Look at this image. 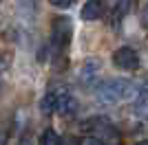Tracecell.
Masks as SVG:
<instances>
[{"mask_svg":"<svg viewBox=\"0 0 148 145\" xmlns=\"http://www.w3.org/2000/svg\"><path fill=\"white\" fill-rule=\"evenodd\" d=\"M133 95H135V84L128 79H106L95 88V99L99 103H106V106L128 99Z\"/></svg>","mask_w":148,"mask_h":145,"instance_id":"obj_1","label":"cell"},{"mask_svg":"<svg viewBox=\"0 0 148 145\" xmlns=\"http://www.w3.org/2000/svg\"><path fill=\"white\" fill-rule=\"evenodd\" d=\"M71 33H73V26L69 22V18L58 16L51 24V42H53V48H56V55L62 53V48H66V44L71 42Z\"/></svg>","mask_w":148,"mask_h":145,"instance_id":"obj_2","label":"cell"},{"mask_svg":"<svg viewBox=\"0 0 148 145\" xmlns=\"http://www.w3.org/2000/svg\"><path fill=\"white\" fill-rule=\"evenodd\" d=\"M113 64L119 70H137L139 68V55L130 46H119L113 51Z\"/></svg>","mask_w":148,"mask_h":145,"instance_id":"obj_3","label":"cell"},{"mask_svg":"<svg viewBox=\"0 0 148 145\" xmlns=\"http://www.w3.org/2000/svg\"><path fill=\"white\" fill-rule=\"evenodd\" d=\"M99 70H102L99 60H86V62H84V66H82V70H80V81L84 86L95 84L97 77H99Z\"/></svg>","mask_w":148,"mask_h":145,"instance_id":"obj_4","label":"cell"},{"mask_svg":"<svg viewBox=\"0 0 148 145\" xmlns=\"http://www.w3.org/2000/svg\"><path fill=\"white\" fill-rule=\"evenodd\" d=\"M56 112H60L62 117H73L75 112H77V101H75V97H71L69 92L58 95V99H56Z\"/></svg>","mask_w":148,"mask_h":145,"instance_id":"obj_5","label":"cell"},{"mask_svg":"<svg viewBox=\"0 0 148 145\" xmlns=\"http://www.w3.org/2000/svg\"><path fill=\"white\" fill-rule=\"evenodd\" d=\"M104 16V2L102 0H86L84 7H82V20L93 22V20H99Z\"/></svg>","mask_w":148,"mask_h":145,"instance_id":"obj_6","label":"cell"},{"mask_svg":"<svg viewBox=\"0 0 148 145\" xmlns=\"http://www.w3.org/2000/svg\"><path fill=\"white\" fill-rule=\"evenodd\" d=\"M56 99H58V92L56 90H49L47 95L42 97V101H40V112H42L44 117L56 112Z\"/></svg>","mask_w":148,"mask_h":145,"instance_id":"obj_7","label":"cell"},{"mask_svg":"<svg viewBox=\"0 0 148 145\" xmlns=\"http://www.w3.org/2000/svg\"><path fill=\"white\" fill-rule=\"evenodd\" d=\"M133 112L137 117H148V88L139 90V97H137L135 106H133Z\"/></svg>","mask_w":148,"mask_h":145,"instance_id":"obj_8","label":"cell"},{"mask_svg":"<svg viewBox=\"0 0 148 145\" xmlns=\"http://www.w3.org/2000/svg\"><path fill=\"white\" fill-rule=\"evenodd\" d=\"M40 145H60V136H58L56 130H51V127H47L42 132V136H40Z\"/></svg>","mask_w":148,"mask_h":145,"instance_id":"obj_9","label":"cell"},{"mask_svg":"<svg viewBox=\"0 0 148 145\" xmlns=\"http://www.w3.org/2000/svg\"><path fill=\"white\" fill-rule=\"evenodd\" d=\"M130 5H133V0H119V5L115 7V13H113V20H115V22H122V18L128 13Z\"/></svg>","mask_w":148,"mask_h":145,"instance_id":"obj_10","label":"cell"},{"mask_svg":"<svg viewBox=\"0 0 148 145\" xmlns=\"http://www.w3.org/2000/svg\"><path fill=\"white\" fill-rule=\"evenodd\" d=\"M11 62H13V53H9V51H0V72L9 70Z\"/></svg>","mask_w":148,"mask_h":145,"instance_id":"obj_11","label":"cell"},{"mask_svg":"<svg viewBox=\"0 0 148 145\" xmlns=\"http://www.w3.org/2000/svg\"><path fill=\"white\" fill-rule=\"evenodd\" d=\"M77 145H104V141L97 139V136H82Z\"/></svg>","mask_w":148,"mask_h":145,"instance_id":"obj_12","label":"cell"},{"mask_svg":"<svg viewBox=\"0 0 148 145\" xmlns=\"http://www.w3.org/2000/svg\"><path fill=\"white\" fill-rule=\"evenodd\" d=\"M53 7H58V9H66V7H71L75 2V0H49Z\"/></svg>","mask_w":148,"mask_h":145,"instance_id":"obj_13","label":"cell"},{"mask_svg":"<svg viewBox=\"0 0 148 145\" xmlns=\"http://www.w3.org/2000/svg\"><path fill=\"white\" fill-rule=\"evenodd\" d=\"M142 26L148 29V5L144 7V11H142Z\"/></svg>","mask_w":148,"mask_h":145,"instance_id":"obj_14","label":"cell"},{"mask_svg":"<svg viewBox=\"0 0 148 145\" xmlns=\"http://www.w3.org/2000/svg\"><path fill=\"white\" fill-rule=\"evenodd\" d=\"M135 145H148V141H137Z\"/></svg>","mask_w":148,"mask_h":145,"instance_id":"obj_15","label":"cell"},{"mask_svg":"<svg viewBox=\"0 0 148 145\" xmlns=\"http://www.w3.org/2000/svg\"><path fill=\"white\" fill-rule=\"evenodd\" d=\"M2 143H5V136H2V132H0V145H2Z\"/></svg>","mask_w":148,"mask_h":145,"instance_id":"obj_16","label":"cell"},{"mask_svg":"<svg viewBox=\"0 0 148 145\" xmlns=\"http://www.w3.org/2000/svg\"><path fill=\"white\" fill-rule=\"evenodd\" d=\"M0 90H2V79H0Z\"/></svg>","mask_w":148,"mask_h":145,"instance_id":"obj_17","label":"cell"}]
</instances>
